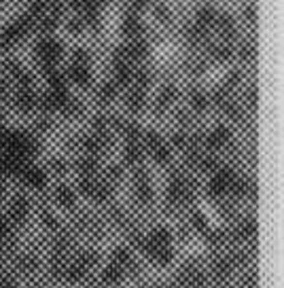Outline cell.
Returning <instances> with one entry per match:
<instances>
[{"mask_svg":"<svg viewBox=\"0 0 284 288\" xmlns=\"http://www.w3.org/2000/svg\"><path fill=\"white\" fill-rule=\"evenodd\" d=\"M214 19H217V11L212 7H201L195 15V26H198V30H206L210 23H214Z\"/></svg>","mask_w":284,"mask_h":288,"instance_id":"6da1fadb","label":"cell"},{"mask_svg":"<svg viewBox=\"0 0 284 288\" xmlns=\"http://www.w3.org/2000/svg\"><path fill=\"white\" fill-rule=\"evenodd\" d=\"M123 32H125V36H130V38H138L142 34V23H140V19H138L136 15H130L123 21Z\"/></svg>","mask_w":284,"mask_h":288,"instance_id":"7a4b0ae2","label":"cell"},{"mask_svg":"<svg viewBox=\"0 0 284 288\" xmlns=\"http://www.w3.org/2000/svg\"><path fill=\"white\" fill-rule=\"evenodd\" d=\"M60 45L55 43V40H47V43L40 45V55H43L45 62H55L57 55H60Z\"/></svg>","mask_w":284,"mask_h":288,"instance_id":"3957f363","label":"cell"},{"mask_svg":"<svg viewBox=\"0 0 284 288\" xmlns=\"http://www.w3.org/2000/svg\"><path fill=\"white\" fill-rule=\"evenodd\" d=\"M217 26H218V32L223 34H231L234 32V19H231L229 15H217Z\"/></svg>","mask_w":284,"mask_h":288,"instance_id":"277c9868","label":"cell"},{"mask_svg":"<svg viewBox=\"0 0 284 288\" xmlns=\"http://www.w3.org/2000/svg\"><path fill=\"white\" fill-rule=\"evenodd\" d=\"M227 136H229V132L225 127H221V129H217V132L212 134V140H210V144H214V146H218V144H225L227 142Z\"/></svg>","mask_w":284,"mask_h":288,"instance_id":"5b68a950","label":"cell"},{"mask_svg":"<svg viewBox=\"0 0 284 288\" xmlns=\"http://www.w3.org/2000/svg\"><path fill=\"white\" fill-rule=\"evenodd\" d=\"M212 55L217 57V60H227V57H231V47H229V45H218V47H214Z\"/></svg>","mask_w":284,"mask_h":288,"instance_id":"8992f818","label":"cell"},{"mask_svg":"<svg viewBox=\"0 0 284 288\" xmlns=\"http://www.w3.org/2000/svg\"><path fill=\"white\" fill-rule=\"evenodd\" d=\"M26 178H28V182H30V185H38V186H40V185H45V176L40 174L38 169H30Z\"/></svg>","mask_w":284,"mask_h":288,"instance_id":"52a82bcc","label":"cell"},{"mask_svg":"<svg viewBox=\"0 0 284 288\" xmlns=\"http://www.w3.org/2000/svg\"><path fill=\"white\" fill-rule=\"evenodd\" d=\"M191 102H193V106L198 110H201L206 106V96L201 91H193V93H191Z\"/></svg>","mask_w":284,"mask_h":288,"instance_id":"ba28073f","label":"cell"},{"mask_svg":"<svg viewBox=\"0 0 284 288\" xmlns=\"http://www.w3.org/2000/svg\"><path fill=\"white\" fill-rule=\"evenodd\" d=\"M144 7H147V0H134V2H132V7H130V15L142 13Z\"/></svg>","mask_w":284,"mask_h":288,"instance_id":"9c48e42d","label":"cell"},{"mask_svg":"<svg viewBox=\"0 0 284 288\" xmlns=\"http://www.w3.org/2000/svg\"><path fill=\"white\" fill-rule=\"evenodd\" d=\"M155 15H157L159 19H167V17H170V11H167L166 4H157V7H155Z\"/></svg>","mask_w":284,"mask_h":288,"instance_id":"30bf717a","label":"cell"},{"mask_svg":"<svg viewBox=\"0 0 284 288\" xmlns=\"http://www.w3.org/2000/svg\"><path fill=\"white\" fill-rule=\"evenodd\" d=\"M60 202L62 203H72V193L68 189H62L60 191Z\"/></svg>","mask_w":284,"mask_h":288,"instance_id":"8fae6325","label":"cell"},{"mask_svg":"<svg viewBox=\"0 0 284 288\" xmlns=\"http://www.w3.org/2000/svg\"><path fill=\"white\" fill-rule=\"evenodd\" d=\"M246 17H248V21H254V17H257V13H254V7L251 4V7H246Z\"/></svg>","mask_w":284,"mask_h":288,"instance_id":"7c38bea8","label":"cell"},{"mask_svg":"<svg viewBox=\"0 0 284 288\" xmlns=\"http://www.w3.org/2000/svg\"><path fill=\"white\" fill-rule=\"evenodd\" d=\"M91 2H96V4H104V2H108V0H91Z\"/></svg>","mask_w":284,"mask_h":288,"instance_id":"4fadbf2b","label":"cell"}]
</instances>
